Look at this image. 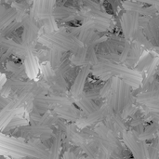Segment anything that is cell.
Returning <instances> with one entry per match:
<instances>
[{
  "label": "cell",
  "mask_w": 159,
  "mask_h": 159,
  "mask_svg": "<svg viewBox=\"0 0 159 159\" xmlns=\"http://www.w3.org/2000/svg\"><path fill=\"white\" fill-rule=\"evenodd\" d=\"M0 151H7V154L17 158L30 157L38 159H47L48 150L39 141L25 143L20 138H13L0 133Z\"/></svg>",
  "instance_id": "1"
},
{
  "label": "cell",
  "mask_w": 159,
  "mask_h": 159,
  "mask_svg": "<svg viewBox=\"0 0 159 159\" xmlns=\"http://www.w3.org/2000/svg\"><path fill=\"white\" fill-rule=\"evenodd\" d=\"M37 42L49 48L50 49H55L60 52H75L79 48L84 45L79 42L77 37H75L71 33L65 32H56L53 34H44L38 36Z\"/></svg>",
  "instance_id": "2"
},
{
  "label": "cell",
  "mask_w": 159,
  "mask_h": 159,
  "mask_svg": "<svg viewBox=\"0 0 159 159\" xmlns=\"http://www.w3.org/2000/svg\"><path fill=\"white\" fill-rule=\"evenodd\" d=\"M74 102L71 97H64L60 95H38L34 98V106L39 111H46L48 109H55L61 106L72 105Z\"/></svg>",
  "instance_id": "3"
},
{
  "label": "cell",
  "mask_w": 159,
  "mask_h": 159,
  "mask_svg": "<svg viewBox=\"0 0 159 159\" xmlns=\"http://www.w3.org/2000/svg\"><path fill=\"white\" fill-rule=\"evenodd\" d=\"M38 32L39 29L34 20L27 14L22 20L21 44L28 50H33L34 42L38 40Z\"/></svg>",
  "instance_id": "4"
},
{
  "label": "cell",
  "mask_w": 159,
  "mask_h": 159,
  "mask_svg": "<svg viewBox=\"0 0 159 159\" xmlns=\"http://www.w3.org/2000/svg\"><path fill=\"white\" fill-rule=\"evenodd\" d=\"M121 27L125 40H132L134 34L141 27L139 14L133 11L125 12L121 17Z\"/></svg>",
  "instance_id": "5"
},
{
  "label": "cell",
  "mask_w": 159,
  "mask_h": 159,
  "mask_svg": "<svg viewBox=\"0 0 159 159\" xmlns=\"http://www.w3.org/2000/svg\"><path fill=\"white\" fill-rule=\"evenodd\" d=\"M113 114V112L111 111V109L108 107V105L105 103L102 106L99 107L96 111H94L93 113L88 115L86 117L84 118H79L76 122H75V126L79 129H84L88 126L99 123L101 121H104L109 116H111Z\"/></svg>",
  "instance_id": "6"
},
{
  "label": "cell",
  "mask_w": 159,
  "mask_h": 159,
  "mask_svg": "<svg viewBox=\"0 0 159 159\" xmlns=\"http://www.w3.org/2000/svg\"><path fill=\"white\" fill-rule=\"evenodd\" d=\"M91 73V67L89 65H84L81 67L79 72L76 75V77L75 78L71 89H70V97L73 99V101L76 98H78L82 93L84 92L85 85L88 79L89 75Z\"/></svg>",
  "instance_id": "7"
},
{
  "label": "cell",
  "mask_w": 159,
  "mask_h": 159,
  "mask_svg": "<svg viewBox=\"0 0 159 159\" xmlns=\"http://www.w3.org/2000/svg\"><path fill=\"white\" fill-rule=\"evenodd\" d=\"M124 39L116 36L115 38L112 39H107L106 41L97 45L95 47L97 55H103V54H111V53H117L118 51L121 52L124 44H125Z\"/></svg>",
  "instance_id": "8"
},
{
  "label": "cell",
  "mask_w": 159,
  "mask_h": 159,
  "mask_svg": "<svg viewBox=\"0 0 159 159\" xmlns=\"http://www.w3.org/2000/svg\"><path fill=\"white\" fill-rule=\"evenodd\" d=\"M124 143L126 144V146L128 147V149L129 150V152L132 155L133 159H145L143 150H142V146L140 142L137 140V138L132 134L131 131H128L126 130L125 132H123L121 134Z\"/></svg>",
  "instance_id": "9"
},
{
  "label": "cell",
  "mask_w": 159,
  "mask_h": 159,
  "mask_svg": "<svg viewBox=\"0 0 159 159\" xmlns=\"http://www.w3.org/2000/svg\"><path fill=\"white\" fill-rule=\"evenodd\" d=\"M143 32L145 37L153 45V47H159V17L156 16L148 20L147 23L143 26Z\"/></svg>",
  "instance_id": "10"
},
{
  "label": "cell",
  "mask_w": 159,
  "mask_h": 159,
  "mask_svg": "<svg viewBox=\"0 0 159 159\" xmlns=\"http://www.w3.org/2000/svg\"><path fill=\"white\" fill-rule=\"evenodd\" d=\"M21 131L34 138L42 139V140H48L53 136L52 129L49 127L44 125H35V126L32 125V126L21 127Z\"/></svg>",
  "instance_id": "11"
},
{
  "label": "cell",
  "mask_w": 159,
  "mask_h": 159,
  "mask_svg": "<svg viewBox=\"0 0 159 159\" xmlns=\"http://www.w3.org/2000/svg\"><path fill=\"white\" fill-rule=\"evenodd\" d=\"M136 100L139 103L144 104V105H149L152 104L156 102L159 101V84L154 82L151 87L139 93L136 96Z\"/></svg>",
  "instance_id": "12"
},
{
  "label": "cell",
  "mask_w": 159,
  "mask_h": 159,
  "mask_svg": "<svg viewBox=\"0 0 159 159\" xmlns=\"http://www.w3.org/2000/svg\"><path fill=\"white\" fill-rule=\"evenodd\" d=\"M103 125L116 136H117L118 134H122L126 131L125 120L119 114H112L111 116H109L104 120Z\"/></svg>",
  "instance_id": "13"
},
{
  "label": "cell",
  "mask_w": 159,
  "mask_h": 159,
  "mask_svg": "<svg viewBox=\"0 0 159 159\" xmlns=\"http://www.w3.org/2000/svg\"><path fill=\"white\" fill-rule=\"evenodd\" d=\"M23 67L27 77H29L30 79H35L37 77L40 67L33 50H29L27 55L25 56Z\"/></svg>",
  "instance_id": "14"
},
{
  "label": "cell",
  "mask_w": 159,
  "mask_h": 159,
  "mask_svg": "<svg viewBox=\"0 0 159 159\" xmlns=\"http://www.w3.org/2000/svg\"><path fill=\"white\" fill-rule=\"evenodd\" d=\"M2 47L6 48L7 50L11 52V54H13L19 58H25V56L27 55V53L29 51L22 44H20L12 39L6 38V37L3 40Z\"/></svg>",
  "instance_id": "15"
},
{
  "label": "cell",
  "mask_w": 159,
  "mask_h": 159,
  "mask_svg": "<svg viewBox=\"0 0 159 159\" xmlns=\"http://www.w3.org/2000/svg\"><path fill=\"white\" fill-rule=\"evenodd\" d=\"M55 114L60 117L67 121H77L79 117V112L73 105L61 106L54 109Z\"/></svg>",
  "instance_id": "16"
},
{
  "label": "cell",
  "mask_w": 159,
  "mask_h": 159,
  "mask_svg": "<svg viewBox=\"0 0 159 159\" xmlns=\"http://www.w3.org/2000/svg\"><path fill=\"white\" fill-rule=\"evenodd\" d=\"M62 140H63V133L61 129H58L56 131V134L54 135V139L48 150V156L47 159H60Z\"/></svg>",
  "instance_id": "17"
},
{
  "label": "cell",
  "mask_w": 159,
  "mask_h": 159,
  "mask_svg": "<svg viewBox=\"0 0 159 159\" xmlns=\"http://www.w3.org/2000/svg\"><path fill=\"white\" fill-rule=\"evenodd\" d=\"M141 54H142L141 46L139 44H137L136 42H133L131 44L130 50L129 52L128 58L125 61V65L129 69H133L137 65L138 61H140Z\"/></svg>",
  "instance_id": "18"
},
{
  "label": "cell",
  "mask_w": 159,
  "mask_h": 159,
  "mask_svg": "<svg viewBox=\"0 0 159 159\" xmlns=\"http://www.w3.org/2000/svg\"><path fill=\"white\" fill-rule=\"evenodd\" d=\"M74 102L77 105V107L81 111H83L85 114H87V116L93 113L94 111H96L99 108L98 106H96V104L92 101H89V100L84 98L82 95H80L78 98L75 99Z\"/></svg>",
  "instance_id": "19"
},
{
  "label": "cell",
  "mask_w": 159,
  "mask_h": 159,
  "mask_svg": "<svg viewBox=\"0 0 159 159\" xmlns=\"http://www.w3.org/2000/svg\"><path fill=\"white\" fill-rule=\"evenodd\" d=\"M87 46H83L79 48L70 58V62L72 65L75 67H82L86 65V57H87Z\"/></svg>",
  "instance_id": "20"
},
{
  "label": "cell",
  "mask_w": 159,
  "mask_h": 159,
  "mask_svg": "<svg viewBox=\"0 0 159 159\" xmlns=\"http://www.w3.org/2000/svg\"><path fill=\"white\" fill-rule=\"evenodd\" d=\"M16 13L17 9L15 7H9L6 9L2 14H0V33L15 20Z\"/></svg>",
  "instance_id": "21"
},
{
  "label": "cell",
  "mask_w": 159,
  "mask_h": 159,
  "mask_svg": "<svg viewBox=\"0 0 159 159\" xmlns=\"http://www.w3.org/2000/svg\"><path fill=\"white\" fill-rule=\"evenodd\" d=\"M158 128H159V124L155 122V123H152L150 125H148L143 132L138 137V141L139 142H147V141H150V140H153L157 134V131H158Z\"/></svg>",
  "instance_id": "22"
},
{
  "label": "cell",
  "mask_w": 159,
  "mask_h": 159,
  "mask_svg": "<svg viewBox=\"0 0 159 159\" xmlns=\"http://www.w3.org/2000/svg\"><path fill=\"white\" fill-rule=\"evenodd\" d=\"M76 11L69 7H55L54 10H53V16L56 19H62V20H67L69 18H71L72 16L75 15Z\"/></svg>",
  "instance_id": "23"
},
{
  "label": "cell",
  "mask_w": 159,
  "mask_h": 159,
  "mask_svg": "<svg viewBox=\"0 0 159 159\" xmlns=\"http://www.w3.org/2000/svg\"><path fill=\"white\" fill-rule=\"evenodd\" d=\"M48 63L50 65V67L56 71L59 69L61 61H62V57H61V52L55 50V49H50L48 52Z\"/></svg>",
  "instance_id": "24"
},
{
  "label": "cell",
  "mask_w": 159,
  "mask_h": 159,
  "mask_svg": "<svg viewBox=\"0 0 159 159\" xmlns=\"http://www.w3.org/2000/svg\"><path fill=\"white\" fill-rule=\"evenodd\" d=\"M66 134H67V137L70 141H72L74 143L77 144V145H84L86 143H85V140L84 138L76 132V128L75 126H73V125H70V126H67L66 127Z\"/></svg>",
  "instance_id": "25"
},
{
  "label": "cell",
  "mask_w": 159,
  "mask_h": 159,
  "mask_svg": "<svg viewBox=\"0 0 159 159\" xmlns=\"http://www.w3.org/2000/svg\"><path fill=\"white\" fill-rule=\"evenodd\" d=\"M154 61V57L151 54H146L145 56H143V58L140 59V61H138L137 65L135 66L134 70L138 73H141L143 71L148 70L149 67L151 66V64L153 63Z\"/></svg>",
  "instance_id": "26"
},
{
  "label": "cell",
  "mask_w": 159,
  "mask_h": 159,
  "mask_svg": "<svg viewBox=\"0 0 159 159\" xmlns=\"http://www.w3.org/2000/svg\"><path fill=\"white\" fill-rule=\"evenodd\" d=\"M40 70H41V74L43 75L44 81L51 87L53 85V81H54L55 71L50 67V65L48 62L46 64L42 65L40 67Z\"/></svg>",
  "instance_id": "27"
},
{
  "label": "cell",
  "mask_w": 159,
  "mask_h": 159,
  "mask_svg": "<svg viewBox=\"0 0 159 159\" xmlns=\"http://www.w3.org/2000/svg\"><path fill=\"white\" fill-rule=\"evenodd\" d=\"M132 40H134V42H136V43L139 44L140 46H143V47H145V48H148V49H153V48H154L153 45H152V44L149 42V40L145 37V35H144L143 30L141 29V27H140V28L136 31V33L134 34Z\"/></svg>",
  "instance_id": "28"
},
{
  "label": "cell",
  "mask_w": 159,
  "mask_h": 159,
  "mask_svg": "<svg viewBox=\"0 0 159 159\" xmlns=\"http://www.w3.org/2000/svg\"><path fill=\"white\" fill-rule=\"evenodd\" d=\"M7 69L9 73H11L13 75V76H16V77H25L26 76V74H25V71H24V67L18 64V63H15L13 61H8L7 63Z\"/></svg>",
  "instance_id": "29"
},
{
  "label": "cell",
  "mask_w": 159,
  "mask_h": 159,
  "mask_svg": "<svg viewBox=\"0 0 159 159\" xmlns=\"http://www.w3.org/2000/svg\"><path fill=\"white\" fill-rule=\"evenodd\" d=\"M87 47H88V49H87V57H86V65H89L90 67H93L99 62L95 46L90 45Z\"/></svg>",
  "instance_id": "30"
},
{
  "label": "cell",
  "mask_w": 159,
  "mask_h": 159,
  "mask_svg": "<svg viewBox=\"0 0 159 159\" xmlns=\"http://www.w3.org/2000/svg\"><path fill=\"white\" fill-rule=\"evenodd\" d=\"M81 147H82L83 151L85 152V154L87 155V157L94 159L98 158V157L100 155V150L98 149V147L96 146V144L93 142H91L89 143H85Z\"/></svg>",
  "instance_id": "31"
},
{
  "label": "cell",
  "mask_w": 159,
  "mask_h": 159,
  "mask_svg": "<svg viewBox=\"0 0 159 159\" xmlns=\"http://www.w3.org/2000/svg\"><path fill=\"white\" fill-rule=\"evenodd\" d=\"M28 123H29V121L27 119L20 116V115H17L12 117V119L9 121L8 125L7 126V128L5 129H15L18 127H25L28 125Z\"/></svg>",
  "instance_id": "32"
},
{
  "label": "cell",
  "mask_w": 159,
  "mask_h": 159,
  "mask_svg": "<svg viewBox=\"0 0 159 159\" xmlns=\"http://www.w3.org/2000/svg\"><path fill=\"white\" fill-rule=\"evenodd\" d=\"M22 27V22H20V21H17V20H14L13 22H11L7 27H6L4 30L1 31L0 33V35L3 36V37H7V35L11 34L13 32H15L16 30H18L19 28Z\"/></svg>",
  "instance_id": "33"
},
{
  "label": "cell",
  "mask_w": 159,
  "mask_h": 159,
  "mask_svg": "<svg viewBox=\"0 0 159 159\" xmlns=\"http://www.w3.org/2000/svg\"><path fill=\"white\" fill-rule=\"evenodd\" d=\"M112 86H113V78L105 81L104 85L100 89V98H103V99H107L112 91Z\"/></svg>",
  "instance_id": "34"
},
{
  "label": "cell",
  "mask_w": 159,
  "mask_h": 159,
  "mask_svg": "<svg viewBox=\"0 0 159 159\" xmlns=\"http://www.w3.org/2000/svg\"><path fill=\"white\" fill-rule=\"evenodd\" d=\"M99 91H100V90H93V89H91V90H89V91H87V92H83V93H82V96H83L84 98H86V99H88V100L93 102L94 100L100 98V93H99Z\"/></svg>",
  "instance_id": "35"
},
{
  "label": "cell",
  "mask_w": 159,
  "mask_h": 159,
  "mask_svg": "<svg viewBox=\"0 0 159 159\" xmlns=\"http://www.w3.org/2000/svg\"><path fill=\"white\" fill-rule=\"evenodd\" d=\"M10 101L11 100H7V98H4V97L0 96V105L3 106V108H5L10 102Z\"/></svg>",
  "instance_id": "36"
},
{
  "label": "cell",
  "mask_w": 159,
  "mask_h": 159,
  "mask_svg": "<svg viewBox=\"0 0 159 159\" xmlns=\"http://www.w3.org/2000/svg\"><path fill=\"white\" fill-rule=\"evenodd\" d=\"M7 76L4 75V74H0V91H1V89H2V88L4 87V85L6 84V82H7Z\"/></svg>",
  "instance_id": "37"
},
{
  "label": "cell",
  "mask_w": 159,
  "mask_h": 159,
  "mask_svg": "<svg viewBox=\"0 0 159 159\" xmlns=\"http://www.w3.org/2000/svg\"><path fill=\"white\" fill-rule=\"evenodd\" d=\"M111 159H129V158H126L124 156H123V154H113L112 156H111Z\"/></svg>",
  "instance_id": "38"
},
{
  "label": "cell",
  "mask_w": 159,
  "mask_h": 159,
  "mask_svg": "<svg viewBox=\"0 0 159 159\" xmlns=\"http://www.w3.org/2000/svg\"><path fill=\"white\" fill-rule=\"evenodd\" d=\"M4 38H5V37H3V36H1V35H0V47H2V43H3Z\"/></svg>",
  "instance_id": "39"
},
{
  "label": "cell",
  "mask_w": 159,
  "mask_h": 159,
  "mask_svg": "<svg viewBox=\"0 0 159 159\" xmlns=\"http://www.w3.org/2000/svg\"><path fill=\"white\" fill-rule=\"evenodd\" d=\"M79 159H94V158H90V157H81V158H79Z\"/></svg>",
  "instance_id": "40"
},
{
  "label": "cell",
  "mask_w": 159,
  "mask_h": 159,
  "mask_svg": "<svg viewBox=\"0 0 159 159\" xmlns=\"http://www.w3.org/2000/svg\"><path fill=\"white\" fill-rule=\"evenodd\" d=\"M157 139H159V128H158V131H157Z\"/></svg>",
  "instance_id": "41"
},
{
  "label": "cell",
  "mask_w": 159,
  "mask_h": 159,
  "mask_svg": "<svg viewBox=\"0 0 159 159\" xmlns=\"http://www.w3.org/2000/svg\"><path fill=\"white\" fill-rule=\"evenodd\" d=\"M157 72H159V63H158V65H157Z\"/></svg>",
  "instance_id": "42"
},
{
  "label": "cell",
  "mask_w": 159,
  "mask_h": 159,
  "mask_svg": "<svg viewBox=\"0 0 159 159\" xmlns=\"http://www.w3.org/2000/svg\"><path fill=\"white\" fill-rule=\"evenodd\" d=\"M0 159H2V158H0Z\"/></svg>",
  "instance_id": "43"
},
{
  "label": "cell",
  "mask_w": 159,
  "mask_h": 159,
  "mask_svg": "<svg viewBox=\"0 0 159 159\" xmlns=\"http://www.w3.org/2000/svg\"><path fill=\"white\" fill-rule=\"evenodd\" d=\"M158 17H159V16H158Z\"/></svg>",
  "instance_id": "44"
}]
</instances>
